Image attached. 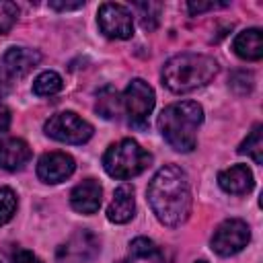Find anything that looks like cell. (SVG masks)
<instances>
[{
  "mask_svg": "<svg viewBox=\"0 0 263 263\" xmlns=\"http://www.w3.org/2000/svg\"><path fill=\"white\" fill-rule=\"evenodd\" d=\"M146 195L154 216L164 226H181L191 214L193 197L189 177L177 164H164L158 168L148 185Z\"/></svg>",
  "mask_w": 263,
  "mask_h": 263,
  "instance_id": "6da1fadb",
  "label": "cell"
},
{
  "mask_svg": "<svg viewBox=\"0 0 263 263\" xmlns=\"http://www.w3.org/2000/svg\"><path fill=\"white\" fill-rule=\"evenodd\" d=\"M218 62L205 53H177L162 66V84L173 92H191L214 80Z\"/></svg>",
  "mask_w": 263,
  "mask_h": 263,
  "instance_id": "7a4b0ae2",
  "label": "cell"
},
{
  "mask_svg": "<svg viewBox=\"0 0 263 263\" xmlns=\"http://www.w3.org/2000/svg\"><path fill=\"white\" fill-rule=\"evenodd\" d=\"M203 121V109L195 101H181L164 107L158 115V129L177 152H191L197 144V127Z\"/></svg>",
  "mask_w": 263,
  "mask_h": 263,
  "instance_id": "3957f363",
  "label": "cell"
},
{
  "mask_svg": "<svg viewBox=\"0 0 263 263\" xmlns=\"http://www.w3.org/2000/svg\"><path fill=\"white\" fill-rule=\"evenodd\" d=\"M152 162V154L144 150L136 140L123 138L111 144L103 154V168L113 179H132L144 173Z\"/></svg>",
  "mask_w": 263,
  "mask_h": 263,
  "instance_id": "277c9868",
  "label": "cell"
},
{
  "mask_svg": "<svg viewBox=\"0 0 263 263\" xmlns=\"http://www.w3.org/2000/svg\"><path fill=\"white\" fill-rule=\"evenodd\" d=\"M43 129L51 140H58L64 144H84L92 136V125L80 115H76L74 111H62L51 115L45 121Z\"/></svg>",
  "mask_w": 263,
  "mask_h": 263,
  "instance_id": "5b68a950",
  "label": "cell"
},
{
  "mask_svg": "<svg viewBox=\"0 0 263 263\" xmlns=\"http://www.w3.org/2000/svg\"><path fill=\"white\" fill-rule=\"evenodd\" d=\"M154 103H156L154 90L142 78H134L127 84L125 92L121 95V105H123V111L127 113V119L132 125H138V127L146 125L148 115L154 109Z\"/></svg>",
  "mask_w": 263,
  "mask_h": 263,
  "instance_id": "8992f818",
  "label": "cell"
},
{
  "mask_svg": "<svg viewBox=\"0 0 263 263\" xmlns=\"http://www.w3.org/2000/svg\"><path fill=\"white\" fill-rule=\"evenodd\" d=\"M251 240V228L245 220L240 218H230L224 220L212 234V251L220 257H230L240 253Z\"/></svg>",
  "mask_w": 263,
  "mask_h": 263,
  "instance_id": "52a82bcc",
  "label": "cell"
},
{
  "mask_svg": "<svg viewBox=\"0 0 263 263\" xmlns=\"http://www.w3.org/2000/svg\"><path fill=\"white\" fill-rule=\"evenodd\" d=\"M99 29L109 39H129L134 35V16L127 6L105 2L97 14Z\"/></svg>",
  "mask_w": 263,
  "mask_h": 263,
  "instance_id": "ba28073f",
  "label": "cell"
},
{
  "mask_svg": "<svg viewBox=\"0 0 263 263\" xmlns=\"http://www.w3.org/2000/svg\"><path fill=\"white\" fill-rule=\"evenodd\" d=\"M99 249H101L99 238L90 230H78L58 249V261L60 263H86L99 255Z\"/></svg>",
  "mask_w": 263,
  "mask_h": 263,
  "instance_id": "9c48e42d",
  "label": "cell"
},
{
  "mask_svg": "<svg viewBox=\"0 0 263 263\" xmlns=\"http://www.w3.org/2000/svg\"><path fill=\"white\" fill-rule=\"evenodd\" d=\"M76 168V162L66 152H45L37 162V177L43 183H62Z\"/></svg>",
  "mask_w": 263,
  "mask_h": 263,
  "instance_id": "30bf717a",
  "label": "cell"
},
{
  "mask_svg": "<svg viewBox=\"0 0 263 263\" xmlns=\"http://www.w3.org/2000/svg\"><path fill=\"white\" fill-rule=\"evenodd\" d=\"M41 62V53L31 47H8L2 55V68L8 72L12 78H23L27 76L37 64Z\"/></svg>",
  "mask_w": 263,
  "mask_h": 263,
  "instance_id": "8fae6325",
  "label": "cell"
},
{
  "mask_svg": "<svg viewBox=\"0 0 263 263\" xmlns=\"http://www.w3.org/2000/svg\"><path fill=\"white\" fill-rule=\"evenodd\" d=\"M103 199V187L95 179H84L70 191V205L80 214H95L101 208Z\"/></svg>",
  "mask_w": 263,
  "mask_h": 263,
  "instance_id": "7c38bea8",
  "label": "cell"
},
{
  "mask_svg": "<svg viewBox=\"0 0 263 263\" xmlns=\"http://www.w3.org/2000/svg\"><path fill=\"white\" fill-rule=\"evenodd\" d=\"M136 214V199H134V187L129 183H123L115 189L113 199L107 208V218L113 224H125Z\"/></svg>",
  "mask_w": 263,
  "mask_h": 263,
  "instance_id": "4fadbf2b",
  "label": "cell"
},
{
  "mask_svg": "<svg viewBox=\"0 0 263 263\" xmlns=\"http://www.w3.org/2000/svg\"><path fill=\"white\" fill-rule=\"evenodd\" d=\"M31 158V148L23 138H4L0 140V168L18 171Z\"/></svg>",
  "mask_w": 263,
  "mask_h": 263,
  "instance_id": "5bb4252c",
  "label": "cell"
},
{
  "mask_svg": "<svg viewBox=\"0 0 263 263\" xmlns=\"http://www.w3.org/2000/svg\"><path fill=\"white\" fill-rule=\"evenodd\" d=\"M218 185L230 195H245L253 189L255 179L247 164H234L218 175Z\"/></svg>",
  "mask_w": 263,
  "mask_h": 263,
  "instance_id": "9a60e30c",
  "label": "cell"
},
{
  "mask_svg": "<svg viewBox=\"0 0 263 263\" xmlns=\"http://www.w3.org/2000/svg\"><path fill=\"white\" fill-rule=\"evenodd\" d=\"M232 49L242 60H249V62L261 60L263 58V33H261V29L253 27V29L240 31L232 41Z\"/></svg>",
  "mask_w": 263,
  "mask_h": 263,
  "instance_id": "2e32d148",
  "label": "cell"
},
{
  "mask_svg": "<svg viewBox=\"0 0 263 263\" xmlns=\"http://www.w3.org/2000/svg\"><path fill=\"white\" fill-rule=\"evenodd\" d=\"M123 105H121V97L113 86H105L99 95H97V111L105 117V119H117L121 113Z\"/></svg>",
  "mask_w": 263,
  "mask_h": 263,
  "instance_id": "e0dca14e",
  "label": "cell"
},
{
  "mask_svg": "<svg viewBox=\"0 0 263 263\" xmlns=\"http://www.w3.org/2000/svg\"><path fill=\"white\" fill-rule=\"evenodd\" d=\"M62 86H64L62 76L58 72H53V70H45L33 80V92L37 97H51V95L60 92Z\"/></svg>",
  "mask_w": 263,
  "mask_h": 263,
  "instance_id": "ac0fdd59",
  "label": "cell"
},
{
  "mask_svg": "<svg viewBox=\"0 0 263 263\" xmlns=\"http://www.w3.org/2000/svg\"><path fill=\"white\" fill-rule=\"evenodd\" d=\"M238 154H249L257 164L263 162V125L261 123H257L247 136V140L238 146Z\"/></svg>",
  "mask_w": 263,
  "mask_h": 263,
  "instance_id": "d6986e66",
  "label": "cell"
},
{
  "mask_svg": "<svg viewBox=\"0 0 263 263\" xmlns=\"http://www.w3.org/2000/svg\"><path fill=\"white\" fill-rule=\"evenodd\" d=\"M129 253H132V257H138V259H152V261H160L162 259V253L156 247V242L146 238V236L134 238L129 242Z\"/></svg>",
  "mask_w": 263,
  "mask_h": 263,
  "instance_id": "ffe728a7",
  "label": "cell"
},
{
  "mask_svg": "<svg viewBox=\"0 0 263 263\" xmlns=\"http://www.w3.org/2000/svg\"><path fill=\"white\" fill-rule=\"evenodd\" d=\"M134 8L138 10V16L142 21V27L152 31L158 25V16H160V4L156 2H136Z\"/></svg>",
  "mask_w": 263,
  "mask_h": 263,
  "instance_id": "44dd1931",
  "label": "cell"
},
{
  "mask_svg": "<svg viewBox=\"0 0 263 263\" xmlns=\"http://www.w3.org/2000/svg\"><path fill=\"white\" fill-rule=\"evenodd\" d=\"M16 205H18L16 193L10 187H0V226H4L6 222L12 220Z\"/></svg>",
  "mask_w": 263,
  "mask_h": 263,
  "instance_id": "7402d4cb",
  "label": "cell"
},
{
  "mask_svg": "<svg viewBox=\"0 0 263 263\" xmlns=\"http://www.w3.org/2000/svg\"><path fill=\"white\" fill-rule=\"evenodd\" d=\"M18 18V6L8 0H0V35L8 33Z\"/></svg>",
  "mask_w": 263,
  "mask_h": 263,
  "instance_id": "603a6c76",
  "label": "cell"
},
{
  "mask_svg": "<svg viewBox=\"0 0 263 263\" xmlns=\"http://www.w3.org/2000/svg\"><path fill=\"white\" fill-rule=\"evenodd\" d=\"M10 261H12V263H41V259H39L35 253H31V251H27V249H21V247H16V249L10 253Z\"/></svg>",
  "mask_w": 263,
  "mask_h": 263,
  "instance_id": "cb8c5ba5",
  "label": "cell"
},
{
  "mask_svg": "<svg viewBox=\"0 0 263 263\" xmlns=\"http://www.w3.org/2000/svg\"><path fill=\"white\" fill-rule=\"evenodd\" d=\"M226 2H189L187 8L191 14H199V12H205V10H214V8H224Z\"/></svg>",
  "mask_w": 263,
  "mask_h": 263,
  "instance_id": "d4e9b609",
  "label": "cell"
},
{
  "mask_svg": "<svg viewBox=\"0 0 263 263\" xmlns=\"http://www.w3.org/2000/svg\"><path fill=\"white\" fill-rule=\"evenodd\" d=\"M49 6L53 10H76V8L84 6V0H78V2H58V0H51Z\"/></svg>",
  "mask_w": 263,
  "mask_h": 263,
  "instance_id": "484cf974",
  "label": "cell"
},
{
  "mask_svg": "<svg viewBox=\"0 0 263 263\" xmlns=\"http://www.w3.org/2000/svg\"><path fill=\"white\" fill-rule=\"evenodd\" d=\"M10 92V76L4 68H0V99H4Z\"/></svg>",
  "mask_w": 263,
  "mask_h": 263,
  "instance_id": "4316f807",
  "label": "cell"
},
{
  "mask_svg": "<svg viewBox=\"0 0 263 263\" xmlns=\"http://www.w3.org/2000/svg\"><path fill=\"white\" fill-rule=\"evenodd\" d=\"M10 127V111L8 107L0 105V132H6Z\"/></svg>",
  "mask_w": 263,
  "mask_h": 263,
  "instance_id": "83f0119b",
  "label": "cell"
},
{
  "mask_svg": "<svg viewBox=\"0 0 263 263\" xmlns=\"http://www.w3.org/2000/svg\"><path fill=\"white\" fill-rule=\"evenodd\" d=\"M195 263H208V261H203V259H199V261H195Z\"/></svg>",
  "mask_w": 263,
  "mask_h": 263,
  "instance_id": "f1b7e54d",
  "label": "cell"
},
{
  "mask_svg": "<svg viewBox=\"0 0 263 263\" xmlns=\"http://www.w3.org/2000/svg\"><path fill=\"white\" fill-rule=\"evenodd\" d=\"M119 263H132V261H119Z\"/></svg>",
  "mask_w": 263,
  "mask_h": 263,
  "instance_id": "f546056e",
  "label": "cell"
}]
</instances>
